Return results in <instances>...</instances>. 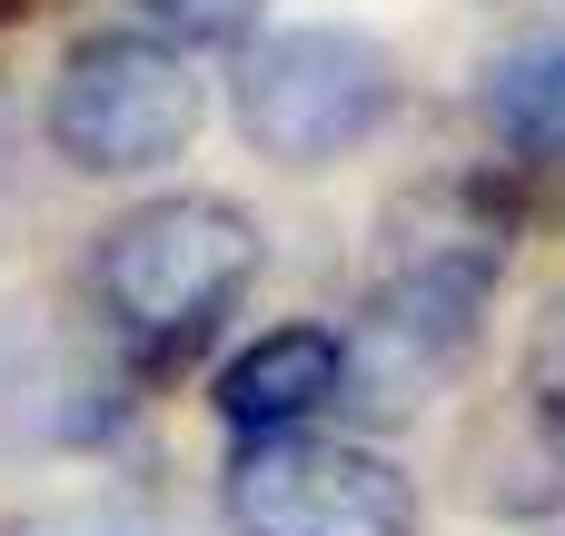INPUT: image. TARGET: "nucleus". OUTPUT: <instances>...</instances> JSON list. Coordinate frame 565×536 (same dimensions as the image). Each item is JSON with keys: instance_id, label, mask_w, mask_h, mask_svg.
I'll return each mask as SVG.
<instances>
[{"instance_id": "obj_1", "label": "nucleus", "mask_w": 565, "mask_h": 536, "mask_svg": "<svg viewBox=\"0 0 565 536\" xmlns=\"http://www.w3.org/2000/svg\"><path fill=\"white\" fill-rule=\"evenodd\" d=\"M507 249H516V209L487 179L407 189L387 209V229H377V269H367L358 328H338L348 338V398L407 408L427 378H447L477 348V328H487Z\"/></svg>"}, {"instance_id": "obj_2", "label": "nucleus", "mask_w": 565, "mask_h": 536, "mask_svg": "<svg viewBox=\"0 0 565 536\" xmlns=\"http://www.w3.org/2000/svg\"><path fill=\"white\" fill-rule=\"evenodd\" d=\"M258 219L218 189H169V199H139L99 229L89 249V298H99V328L119 348L129 378H169L189 368L228 308L258 288Z\"/></svg>"}, {"instance_id": "obj_3", "label": "nucleus", "mask_w": 565, "mask_h": 536, "mask_svg": "<svg viewBox=\"0 0 565 536\" xmlns=\"http://www.w3.org/2000/svg\"><path fill=\"white\" fill-rule=\"evenodd\" d=\"M397 50L348 30V20H298V30H258L238 50V129L258 159L278 169H328L348 149H367L397 119Z\"/></svg>"}, {"instance_id": "obj_4", "label": "nucleus", "mask_w": 565, "mask_h": 536, "mask_svg": "<svg viewBox=\"0 0 565 536\" xmlns=\"http://www.w3.org/2000/svg\"><path fill=\"white\" fill-rule=\"evenodd\" d=\"M209 119V90L189 70V50L139 40V30H89L60 50L50 99H40V139L79 169V179H139L159 159H179Z\"/></svg>"}, {"instance_id": "obj_5", "label": "nucleus", "mask_w": 565, "mask_h": 536, "mask_svg": "<svg viewBox=\"0 0 565 536\" xmlns=\"http://www.w3.org/2000/svg\"><path fill=\"white\" fill-rule=\"evenodd\" d=\"M218 507L238 536H417V477L358 438H238Z\"/></svg>"}, {"instance_id": "obj_6", "label": "nucleus", "mask_w": 565, "mask_h": 536, "mask_svg": "<svg viewBox=\"0 0 565 536\" xmlns=\"http://www.w3.org/2000/svg\"><path fill=\"white\" fill-rule=\"evenodd\" d=\"M129 418V368L99 358V338L60 328L50 308H0V448L60 458L99 448Z\"/></svg>"}, {"instance_id": "obj_7", "label": "nucleus", "mask_w": 565, "mask_h": 536, "mask_svg": "<svg viewBox=\"0 0 565 536\" xmlns=\"http://www.w3.org/2000/svg\"><path fill=\"white\" fill-rule=\"evenodd\" d=\"M348 398V338L318 328V318H288V328H258L228 368H218V418L238 438H288L308 418H328Z\"/></svg>"}, {"instance_id": "obj_8", "label": "nucleus", "mask_w": 565, "mask_h": 536, "mask_svg": "<svg viewBox=\"0 0 565 536\" xmlns=\"http://www.w3.org/2000/svg\"><path fill=\"white\" fill-rule=\"evenodd\" d=\"M477 109H487V129H497V149H507L516 169H565V40L507 50V60L487 70Z\"/></svg>"}, {"instance_id": "obj_9", "label": "nucleus", "mask_w": 565, "mask_h": 536, "mask_svg": "<svg viewBox=\"0 0 565 536\" xmlns=\"http://www.w3.org/2000/svg\"><path fill=\"white\" fill-rule=\"evenodd\" d=\"M139 40L169 50H248L258 40V0H119Z\"/></svg>"}, {"instance_id": "obj_10", "label": "nucleus", "mask_w": 565, "mask_h": 536, "mask_svg": "<svg viewBox=\"0 0 565 536\" xmlns=\"http://www.w3.org/2000/svg\"><path fill=\"white\" fill-rule=\"evenodd\" d=\"M10 536H189L169 507H149V497H70V507H40V517H20Z\"/></svg>"}, {"instance_id": "obj_11", "label": "nucleus", "mask_w": 565, "mask_h": 536, "mask_svg": "<svg viewBox=\"0 0 565 536\" xmlns=\"http://www.w3.org/2000/svg\"><path fill=\"white\" fill-rule=\"evenodd\" d=\"M516 388H526V418L565 428V288H546V298H536V318H526V348H516Z\"/></svg>"}, {"instance_id": "obj_12", "label": "nucleus", "mask_w": 565, "mask_h": 536, "mask_svg": "<svg viewBox=\"0 0 565 536\" xmlns=\"http://www.w3.org/2000/svg\"><path fill=\"white\" fill-rule=\"evenodd\" d=\"M10 149H20V129H10V99H0V179H10Z\"/></svg>"}]
</instances>
